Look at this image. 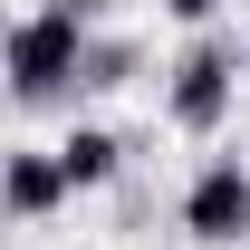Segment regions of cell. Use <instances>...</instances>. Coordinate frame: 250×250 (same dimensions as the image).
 Here are the masks:
<instances>
[{
	"label": "cell",
	"mask_w": 250,
	"mask_h": 250,
	"mask_svg": "<svg viewBox=\"0 0 250 250\" xmlns=\"http://www.w3.org/2000/svg\"><path fill=\"white\" fill-rule=\"evenodd\" d=\"M77 67H87V10L77 0H48L10 29V96L20 106H48L58 87H77Z\"/></svg>",
	"instance_id": "cell-1"
},
{
	"label": "cell",
	"mask_w": 250,
	"mask_h": 250,
	"mask_svg": "<svg viewBox=\"0 0 250 250\" xmlns=\"http://www.w3.org/2000/svg\"><path fill=\"white\" fill-rule=\"evenodd\" d=\"M231 77H241V48L231 39H192L183 58H173V125L183 135H212L231 116Z\"/></svg>",
	"instance_id": "cell-2"
},
{
	"label": "cell",
	"mask_w": 250,
	"mask_h": 250,
	"mask_svg": "<svg viewBox=\"0 0 250 250\" xmlns=\"http://www.w3.org/2000/svg\"><path fill=\"white\" fill-rule=\"evenodd\" d=\"M183 231H192V241H212V250H221V241H250V173H241L231 154H212L202 173H192Z\"/></svg>",
	"instance_id": "cell-3"
},
{
	"label": "cell",
	"mask_w": 250,
	"mask_h": 250,
	"mask_svg": "<svg viewBox=\"0 0 250 250\" xmlns=\"http://www.w3.org/2000/svg\"><path fill=\"white\" fill-rule=\"evenodd\" d=\"M67 164H58V145H20V154H10V173H0V202H10V221H48L67 202Z\"/></svg>",
	"instance_id": "cell-4"
},
{
	"label": "cell",
	"mask_w": 250,
	"mask_h": 250,
	"mask_svg": "<svg viewBox=\"0 0 250 250\" xmlns=\"http://www.w3.org/2000/svg\"><path fill=\"white\" fill-rule=\"evenodd\" d=\"M58 164H67V183H77V192H96V183H116V164H125V145L106 135V125H77V135L58 145Z\"/></svg>",
	"instance_id": "cell-5"
},
{
	"label": "cell",
	"mask_w": 250,
	"mask_h": 250,
	"mask_svg": "<svg viewBox=\"0 0 250 250\" xmlns=\"http://www.w3.org/2000/svg\"><path fill=\"white\" fill-rule=\"evenodd\" d=\"M125 67H135V48H116V39L96 48V39H87V67H77V87H125Z\"/></svg>",
	"instance_id": "cell-6"
},
{
	"label": "cell",
	"mask_w": 250,
	"mask_h": 250,
	"mask_svg": "<svg viewBox=\"0 0 250 250\" xmlns=\"http://www.w3.org/2000/svg\"><path fill=\"white\" fill-rule=\"evenodd\" d=\"M164 10H173V20H192V29H202V20H212L221 0H164Z\"/></svg>",
	"instance_id": "cell-7"
}]
</instances>
